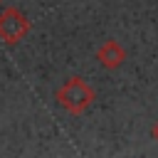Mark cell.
Returning a JSON list of instances; mask_svg holds the SVG:
<instances>
[{
  "label": "cell",
  "instance_id": "obj_4",
  "mask_svg": "<svg viewBox=\"0 0 158 158\" xmlns=\"http://www.w3.org/2000/svg\"><path fill=\"white\" fill-rule=\"evenodd\" d=\"M151 136H153V141H158V121L153 123V128H151Z\"/></svg>",
  "mask_w": 158,
  "mask_h": 158
},
{
  "label": "cell",
  "instance_id": "obj_2",
  "mask_svg": "<svg viewBox=\"0 0 158 158\" xmlns=\"http://www.w3.org/2000/svg\"><path fill=\"white\" fill-rule=\"evenodd\" d=\"M30 27H32V22L20 7L10 5V7H5L0 12V42L17 44L30 35Z\"/></svg>",
  "mask_w": 158,
  "mask_h": 158
},
{
  "label": "cell",
  "instance_id": "obj_1",
  "mask_svg": "<svg viewBox=\"0 0 158 158\" xmlns=\"http://www.w3.org/2000/svg\"><path fill=\"white\" fill-rule=\"evenodd\" d=\"M54 99L59 101V106H62L67 114L79 116V114H84V111L96 101V89H94L86 79H81V77H69V79L54 91Z\"/></svg>",
  "mask_w": 158,
  "mask_h": 158
},
{
  "label": "cell",
  "instance_id": "obj_3",
  "mask_svg": "<svg viewBox=\"0 0 158 158\" xmlns=\"http://www.w3.org/2000/svg\"><path fill=\"white\" fill-rule=\"evenodd\" d=\"M126 49L116 42V40H106L99 49H96V62L104 67V69H118L123 62H126Z\"/></svg>",
  "mask_w": 158,
  "mask_h": 158
}]
</instances>
